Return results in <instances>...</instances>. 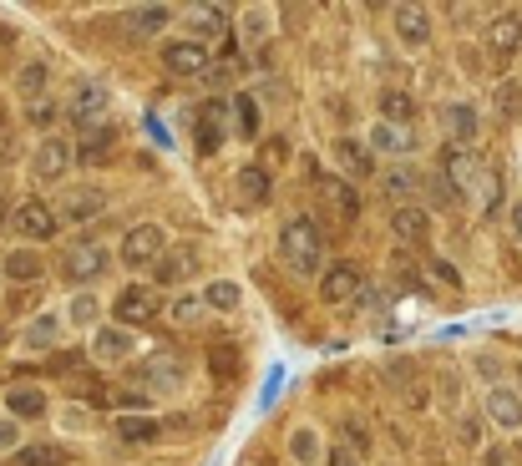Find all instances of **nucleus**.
<instances>
[{"label":"nucleus","mask_w":522,"mask_h":466,"mask_svg":"<svg viewBox=\"0 0 522 466\" xmlns=\"http://www.w3.org/2000/svg\"><path fill=\"white\" fill-rule=\"evenodd\" d=\"M279 259H284V269L294 279H315L320 284V274L330 269L325 264V228H320V218H310V213L284 218V228H279Z\"/></svg>","instance_id":"f257e3e1"},{"label":"nucleus","mask_w":522,"mask_h":466,"mask_svg":"<svg viewBox=\"0 0 522 466\" xmlns=\"http://www.w3.org/2000/svg\"><path fill=\"white\" fill-rule=\"evenodd\" d=\"M441 173H446V183H452L457 203H472V208H482V213L497 208V198H502V178L477 158L472 147H446Z\"/></svg>","instance_id":"f03ea898"},{"label":"nucleus","mask_w":522,"mask_h":466,"mask_svg":"<svg viewBox=\"0 0 522 466\" xmlns=\"http://www.w3.org/2000/svg\"><path fill=\"white\" fill-rule=\"evenodd\" d=\"M127 375H132L137 391H147V396H173V391H183V385H188V355L183 350H153V355L132 360Z\"/></svg>","instance_id":"7ed1b4c3"},{"label":"nucleus","mask_w":522,"mask_h":466,"mask_svg":"<svg viewBox=\"0 0 522 466\" xmlns=\"http://www.w3.org/2000/svg\"><path fill=\"white\" fill-rule=\"evenodd\" d=\"M107 264H112V254H107V244H97V239H77V244L61 249V279H66L71 289H87L92 279H102Z\"/></svg>","instance_id":"20e7f679"},{"label":"nucleus","mask_w":522,"mask_h":466,"mask_svg":"<svg viewBox=\"0 0 522 466\" xmlns=\"http://www.w3.org/2000/svg\"><path fill=\"white\" fill-rule=\"evenodd\" d=\"M168 254V233L163 223H137L122 233V244H117V259L127 269H158V259Z\"/></svg>","instance_id":"39448f33"},{"label":"nucleus","mask_w":522,"mask_h":466,"mask_svg":"<svg viewBox=\"0 0 522 466\" xmlns=\"http://www.w3.org/2000/svg\"><path fill=\"white\" fill-rule=\"evenodd\" d=\"M71 163H77V147H71L61 132H51V137H41L31 147V183L36 188H51V183H61L71 173Z\"/></svg>","instance_id":"423d86ee"},{"label":"nucleus","mask_w":522,"mask_h":466,"mask_svg":"<svg viewBox=\"0 0 522 466\" xmlns=\"http://www.w3.org/2000/svg\"><path fill=\"white\" fill-rule=\"evenodd\" d=\"M107 107H112V97H107L102 82H77V87H71V102H66V122L87 137V132H97V127L112 122Z\"/></svg>","instance_id":"0eeeda50"},{"label":"nucleus","mask_w":522,"mask_h":466,"mask_svg":"<svg viewBox=\"0 0 522 466\" xmlns=\"http://www.w3.org/2000/svg\"><path fill=\"white\" fill-rule=\"evenodd\" d=\"M11 228H16V239H21V244L41 249V244H51V239H56L61 218H56V208H51V203H41V198H21V203L11 208Z\"/></svg>","instance_id":"6e6552de"},{"label":"nucleus","mask_w":522,"mask_h":466,"mask_svg":"<svg viewBox=\"0 0 522 466\" xmlns=\"http://www.w3.org/2000/svg\"><path fill=\"white\" fill-rule=\"evenodd\" d=\"M158 289L153 284H127L117 299H112V325L122 330H142V325H153L158 320Z\"/></svg>","instance_id":"1a4fd4ad"},{"label":"nucleus","mask_w":522,"mask_h":466,"mask_svg":"<svg viewBox=\"0 0 522 466\" xmlns=\"http://www.w3.org/2000/svg\"><path fill=\"white\" fill-rule=\"evenodd\" d=\"M482 46H487V61H492L497 71L512 66L517 51H522V16H517V11H497V16L487 21V31H482Z\"/></svg>","instance_id":"9d476101"},{"label":"nucleus","mask_w":522,"mask_h":466,"mask_svg":"<svg viewBox=\"0 0 522 466\" xmlns=\"http://www.w3.org/2000/svg\"><path fill=\"white\" fill-rule=\"evenodd\" d=\"M158 61H163V71H168V76H178V82H188V76H203V71L213 66L208 46H203V41H193V36H173V41H163Z\"/></svg>","instance_id":"9b49d317"},{"label":"nucleus","mask_w":522,"mask_h":466,"mask_svg":"<svg viewBox=\"0 0 522 466\" xmlns=\"http://www.w3.org/2000/svg\"><path fill=\"white\" fill-rule=\"evenodd\" d=\"M107 188L102 183H82V188H66L61 193V203H56V218L61 223H71V228H82V223H92V218H102L107 213Z\"/></svg>","instance_id":"f8f14e48"},{"label":"nucleus","mask_w":522,"mask_h":466,"mask_svg":"<svg viewBox=\"0 0 522 466\" xmlns=\"http://www.w3.org/2000/svg\"><path fill=\"white\" fill-rule=\"evenodd\" d=\"M360 289H365V274H360L355 259H335V264L320 274V284H315L320 304H350V299H360Z\"/></svg>","instance_id":"ddd939ff"},{"label":"nucleus","mask_w":522,"mask_h":466,"mask_svg":"<svg viewBox=\"0 0 522 466\" xmlns=\"http://www.w3.org/2000/svg\"><path fill=\"white\" fill-rule=\"evenodd\" d=\"M229 112H234V102H203L198 107V127H193V142H198V152L203 158H213V152H223V137H229Z\"/></svg>","instance_id":"4468645a"},{"label":"nucleus","mask_w":522,"mask_h":466,"mask_svg":"<svg viewBox=\"0 0 522 466\" xmlns=\"http://www.w3.org/2000/svg\"><path fill=\"white\" fill-rule=\"evenodd\" d=\"M391 31H396L401 46L421 51V46H431V11L411 6V0H396V6H391Z\"/></svg>","instance_id":"2eb2a0df"},{"label":"nucleus","mask_w":522,"mask_h":466,"mask_svg":"<svg viewBox=\"0 0 522 466\" xmlns=\"http://www.w3.org/2000/svg\"><path fill=\"white\" fill-rule=\"evenodd\" d=\"M441 132H446V142H452V147H472V142L482 137V112H477V102H446V107H441Z\"/></svg>","instance_id":"dca6fc26"},{"label":"nucleus","mask_w":522,"mask_h":466,"mask_svg":"<svg viewBox=\"0 0 522 466\" xmlns=\"http://www.w3.org/2000/svg\"><path fill=\"white\" fill-rule=\"evenodd\" d=\"M87 350H92V360H97V365H127V360H132V350H137V335H132V330H122V325H97Z\"/></svg>","instance_id":"f3484780"},{"label":"nucleus","mask_w":522,"mask_h":466,"mask_svg":"<svg viewBox=\"0 0 522 466\" xmlns=\"http://www.w3.org/2000/svg\"><path fill=\"white\" fill-rule=\"evenodd\" d=\"M482 416H487L497 431H522V391H512V385H487Z\"/></svg>","instance_id":"a211bd4d"},{"label":"nucleus","mask_w":522,"mask_h":466,"mask_svg":"<svg viewBox=\"0 0 522 466\" xmlns=\"http://www.w3.org/2000/svg\"><path fill=\"white\" fill-rule=\"evenodd\" d=\"M330 158H335V168H340L350 183H365L370 173H376V152H370L360 137H335V142H330Z\"/></svg>","instance_id":"6ab92c4d"},{"label":"nucleus","mask_w":522,"mask_h":466,"mask_svg":"<svg viewBox=\"0 0 522 466\" xmlns=\"http://www.w3.org/2000/svg\"><path fill=\"white\" fill-rule=\"evenodd\" d=\"M365 147L381 152V158H391V163H406L411 152H416V132L411 127H391V122H370Z\"/></svg>","instance_id":"aec40b11"},{"label":"nucleus","mask_w":522,"mask_h":466,"mask_svg":"<svg viewBox=\"0 0 522 466\" xmlns=\"http://www.w3.org/2000/svg\"><path fill=\"white\" fill-rule=\"evenodd\" d=\"M198 264H203L198 244H173V249L158 259V269H153V284H163V289H173V284H188V279L198 274Z\"/></svg>","instance_id":"412c9836"},{"label":"nucleus","mask_w":522,"mask_h":466,"mask_svg":"<svg viewBox=\"0 0 522 466\" xmlns=\"http://www.w3.org/2000/svg\"><path fill=\"white\" fill-rule=\"evenodd\" d=\"M391 233H396L401 249H426L431 244V213L416 208V203H406V208L391 213Z\"/></svg>","instance_id":"4be33fe9"},{"label":"nucleus","mask_w":522,"mask_h":466,"mask_svg":"<svg viewBox=\"0 0 522 466\" xmlns=\"http://www.w3.org/2000/svg\"><path fill=\"white\" fill-rule=\"evenodd\" d=\"M66 330H71V325H66V315H56V309H41V315H31V320H26L21 345H26V350H56Z\"/></svg>","instance_id":"5701e85b"},{"label":"nucleus","mask_w":522,"mask_h":466,"mask_svg":"<svg viewBox=\"0 0 522 466\" xmlns=\"http://www.w3.org/2000/svg\"><path fill=\"white\" fill-rule=\"evenodd\" d=\"M0 269H6V279L11 284H36V279H46V254L41 249H31V244H21V249H11L6 259H0Z\"/></svg>","instance_id":"b1692460"},{"label":"nucleus","mask_w":522,"mask_h":466,"mask_svg":"<svg viewBox=\"0 0 522 466\" xmlns=\"http://www.w3.org/2000/svg\"><path fill=\"white\" fill-rule=\"evenodd\" d=\"M16 92H21L26 107L46 102V92H51V61H41V56L21 61V71H16Z\"/></svg>","instance_id":"393cba45"},{"label":"nucleus","mask_w":522,"mask_h":466,"mask_svg":"<svg viewBox=\"0 0 522 466\" xmlns=\"http://www.w3.org/2000/svg\"><path fill=\"white\" fill-rule=\"evenodd\" d=\"M183 21H188L193 41H203V46H208V36L218 41L223 31H229V11H223V6H203V0H198V6H183Z\"/></svg>","instance_id":"a878e982"},{"label":"nucleus","mask_w":522,"mask_h":466,"mask_svg":"<svg viewBox=\"0 0 522 466\" xmlns=\"http://www.w3.org/2000/svg\"><path fill=\"white\" fill-rule=\"evenodd\" d=\"M234 193H239V203H244V208H264V203H269V193H274V183H269V168H259V163H244V168L234 173Z\"/></svg>","instance_id":"bb28decb"},{"label":"nucleus","mask_w":522,"mask_h":466,"mask_svg":"<svg viewBox=\"0 0 522 466\" xmlns=\"http://www.w3.org/2000/svg\"><path fill=\"white\" fill-rule=\"evenodd\" d=\"M158 431H163V421H158V416H147V411H127V416H117V441H122V446H153Z\"/></svg>","instance_id":"cd10ccee"},{"label":"nucleus","mask_w":522,"mask_h":466,"mask_svg":"<svg viewBox=\"0 0 522 466\" xmlns=\"http://www.w3.org/2000/svg\"><path fill=\"white\" fill-rule=\"evenodd\" d=\"M376 122H391V127H416V97H411V92L386 87V92L376 97Z\"/></svg>","instance_id":"c85d7f7f"},{"label":"nucleus","mask_w":522,"mask_h":466,"mask_svg":"<svg viewBox=\"0 0 522 466\" xmlns=\"http://www.w3.org/2000/svg\"><path fill=\"white\" fill-rule=\"evenodd\" d=\"M6 416L11 421H41L46 416V391H36V385H11L6 391Z\"/></svg>","instance_id":"c756f323"},{"label":"nucleus","mask_w":522,"mask_h":466,"mask_svg":"<svg viewBox=\"0 0 522 466\" xmlns=\"http://www.w3.org/2000/svg\"><path fill=\"white\" fill-rule=\"evenodd\" d=\"M416 188H421V173H416L411 163H391L386 178H381V193H386L396 208H406V203L416 198Z\"/></svg>","instance_id":"7c9ffc66"},{"label":"nucleus","mask_w":522,"mask_h":466,"mask_svg":"<svg viewBox=\"0 0 522 466\" xmlns=\"http://www.w3.org/2000/svg\"><path fill=\"white\" fill-rule=\"evenodd\" d=\"M173 16H183V11H173V6H132L127 11V31L132 36H158L163 26H173Z\"/></svg>","instance_id":"2f4dec72"},{"label":"nucleus","mask_w":522,"mask_h":466,"mask_svg":"<svg viewBox=\"0 0 522 466\" xmlns=\"http://www.w3.org/2000/svg\"><path fill=\"white\" fill-rule=\"evenodd\" d=\"M112 147H117V127L107 122V127H97V132H87L82 142H77V163H107L112 158Z\"/></svg>","instance_id":"473e14b6"},{"label":"nucleus","mask_w":522,"mask_h":466,"mask_svg":"<svg viewBox=\"0 0 522 466\" xmlns=\"http://www.w3.org/2000/svg\"><path fill=\"white\" fill-rule=\"evenodd\" d=\"M97 315H102V304H97L92 289H77L66 299V325L71 330H97Z\"/></svg>","instance_id":"72a5a7b5"},{"label":"nucleus","mask_w":522,"mask_h":466,"mask_svg":"<svg viewBox=\"0 0 522 466\" xmlns=\"http://www.w3.org/2000/svg\"><path fill=\"white\" fill-rule=\"evenodd\" d=\"M66 461H71V451L61 441H31L16 451V466H66Z\"/></svg>","instance_id":"f704fd0d"},{"label":"nucleus","mask_w":522,"mask_h":466,"mask_svg":"<svg viewBox=\"0 0 522 466\" xmlns=\"http://www.w3.org/2000/svg\"><path fill=\"white\" fill-rule=\"evenodd\" d=\"M203 304L218 309V315H234V309L244 304V289H239L234 279H213V284L203 289Z\"/></svg>","instance_id":"c9c22d12"},{"label":"nucleus","mask_w":522,"mask_h":466,"mask_svg":"<svg viewBox=\"0 0 522 466\" xmlns=\"http://www.w3.org/2000/svg\"><path fill=\"white\" fill-rule=\"evenodd\" d=\"M289 456H294V466H315L320 461V431L315 426H294L289 431Z\"/></svg>","instance_id":"e433bc0d"},{"label":"nucleus","mask_w":522,"mask_h":466,"mask_svg":"<svg viewBox=\"0 0 522 466\" xmlns=\"http://www.w3.org/2000/svg\"><path fill=\"white\" fill-rule=\"evenodd\" d=\"M259 127H264V112H259V102L244 92V97H234V132L239 137H259Z\"/></svg>","instance_id":"4c0bfd02"},{"label":"nucleus","mask_w":522,"mask_h":466,"mask_svg":"<svg viewBox=\"0 0 522 466\" xmlns=\"http://www.w3.org/2000/svg\"><path fill=\"white\" fill-rule=\"evenodd\" d=\"M203 309H208V304H203V294H178V299L168 304V320L188 330V325H198V320H203Z\"/></svg>","instance_id":"58836bf2"},{"label":"nucleus","mask_w":522,"mask_h":466,"mask_svg":"<svg viewBox=\"0 0 522 466\" xmlns=\"http://www.w3.org/2000/svg\"><path fill=\"white\" fill-rule=\"evenodd\" d=\"M325 198L335 203V213H340L345 223H355V218H360V198H355V188H350V183H340V178H335V183H325Z\"/></svg>","instance_id":"ea45409f"},{"label":"nucleus","mask_w":522,"mask_h":466,"mask_svg":"<svg viewBox=\"0 0 522 466\" xmlns=\"http://www.w3.org/2000/svg\"><path fill=\"white\" fill-rule=\"evenodd\" d=\"M26 117H31V127H41V137H51V132H56V117H66V107H56V102L46 97V102L26 107Z\"/></svg>","instance_id":"a19ab883"},{"label":"nucleus","mask_w":522,"mask_h":466,"mask_svg":"<svg viewBox=\"0 0 522 466\" xmlns=\"http://www.w3.org/2000/svg\"><path fill=\"white\" fill-rule=\"evenodd\" d=\"M269 16H274L269 6H254V11H244V41H249V46L269 36Z\"/></svg>","instance_id":"79ce46f5"},{"label":"nucleus","mask_w":522,"mask_h":466,"mask_svg":"<svg viewBox=\"0 0 522 466\" xmlns=\"http://www.w3.org/2000/svg\"><path fill=\"white\" fill-rule=\"evenodd\" d=\"M208 365H213L218 375H234V370H239V350H234V345H218V350L208 355Z\"/></svg>","instance_id":"37998d69"},{"label":"nucleus","mask_w":522,"mask_h":466,"mask_svg":"<svg viewBox=\"0 0 522 466\" xmlns=\"http://www.w3.org/2000/svg\"><path fill=\"white\" fill-rule=\"evenodd\" d=\"M147 406H153V396H147V391H132V385L117 396V411H122V416H127V411H147Z\"/></svg>","instance_id":"c03bdc74"},{"label":"nucleus","mask_w":522,"mask_h":466,"mask_svg":"<svg viewBox=\"0 0 522 466\" xmlns=\"http://www.w3.org/2000/svg\"><path fill=\"white\" fill-rule=\"evenodd\" d=\"M0 451H21V431L11 416H0Z\"/></svg>","instance_id":"a18cd8bd"},{"label":"nucleus","mask_w":522,"mask_h":466,"mask_svg":"<svg viewBox=\"0 0 522 466\" xmlns=\"http://www.w3.org/2000/svg\"><path fill=\"white\" fill-rule=\"evenodd\" d=\"M325 466H360V456H355L350 446H330V451H325Z\"/></svg>","instance_id":"49530a36"},{"label":"nucleus","mask_w":522,"mask_h":466,"mask_svg":"<svg viewBox=\"0 0 522 466\" xmlns=\"http://www.w3.org/2000/svg\"><path fill=\"white\" fill-rule=\"evenodd\" d=\"M507 228H512V244L522 249V198H517V203L507 208Z\"/></svg>","instance_id":"de8ad7c7"},{"label":"nucleus","mask_w":522,"mask_h":466,"mask_svg":"<svg viewBox=\"0 0 522 466\" xmlns=\"http://www.w3.org/2000/svg\"><path fill=\"white\" fill-rule=\"evenodd\" d=\"M497 102H502V112L512 117V112H517V102H522V92H517L512 82H502V92H497Z\"/></svg>","instance_id":"09e8293b"},{"label":"nucleus","mask_w":522,"mask_h":466,"mask_svg":"<svg viewBox=\"0 0 522 466\" xmlns=\"http://www.w3.org/2000/svg\"><path fill=\"white\" fill-rule=\"evenodd\" d=\"M482 466H512L507 446H482Z\"/></svg>","instance_id":"8fccbe9b"},{"label":"nucleus","mask_w":522,"mask_h":466,"mask_svg":"<svg viewBox=\"0 0 522 466\" xmlns=\"http://www.w3.org/2000/svg\"><path fill=\"white\" fill-rule=\"evenodd\" d=\"M431 274H436L441 284H462V274H457L452 264H446V259H431Z\"/></svg>","instance_id":"3c124183"},{"label":"nucleus","mask_w":522,"mask_h":466,"mask_svg":"<svg viewBox=\"0 0 522 466\" xmlns=\"http://www.w3.org/2000/svg\"><path fill=\"white\" fill-rule=\"evenodd\" d=\"M11 223V208H6V198H0V228H6Z\"/></svg>","instance_id":"603ef678"},{"label":"nucleus","mask_w":522,"mask_h":466,"mask_svg":"<svg viewBox=\"0 0 522 466\" xmlns=\"http://www.w3.org/2000/svg\"><path fill=\"white\" fill-rule=\"evenodd\" d=\"M517 380H522V360H517Z\"/></svg>","instance_id":"864d4df0"}]
</instances>
